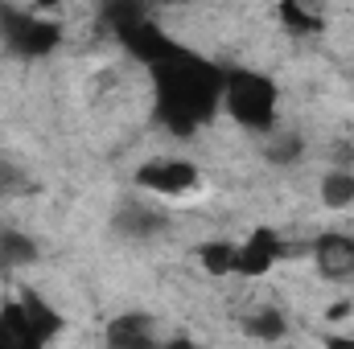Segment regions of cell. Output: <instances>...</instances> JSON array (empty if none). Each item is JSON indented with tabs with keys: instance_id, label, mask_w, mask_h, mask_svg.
<instances>
[{
	"instance_id": "3957f363",
	"label": "cell",
	"mask_w": 354,
	"mask_h": 349,
	"mask_svg": "<svg viewBox=\"0 0 354 349\" xmlns=\"http://www.w3.org/2000/svg\"><path fill=\"white\" fill-rule=\"evenodd\" d=\"M136 185L157 197H189L202 189V173H198V165H189L181 157H153L136 169Z\"/></svg>"
},
{
	"instance_id": "5b68a950",
	"label": "cell",
	"mask_w": 354,
	"mask_h": 349,
	"mask_svg": "<svg viewBox=\"0 0 354 349\" xmlns=\"http://www.w3.org/2000/svg\"><path fill=\"white\" fill-rule=\"evenodd\" d=\"M111 230L120 239H128V243H153V239H161L169 230V218L149 201H124L111 214Z\"/></svg>"
},
{
	"instance_id": "6da1fadb",
	"label": "cell",
	"mask_w": 354,
	"mask_h": 349,
	"mask_svg": "<svg viewBox=\"0 0 354 349\" xmlns=\"http://www.w3.org/2000/svg\"><path fill=\"white\" fill-rule=\"evenodd\" d=\"M157 99H161V115L177 132H189L206 123L223 103V74L185 54H174L165 66H157Z\"/></svg>"
},
{
	"instance_id": "9a60e30c",
	"label": "cell",
	"mask_w": 354,
	"mask_h": 349,
	"mask_svg": "<svg viewBox=\"0 0 354 349\" xmlns=\"http://www.w3.org/2000/svg\"><path fill=\"white\" fill-rule=\"evenodd\" d=\"M33 185H29V177L21 173L17 165H8V161H0V197H8V193H29Z\"/></svg>"
},
{
	"instance_id": "4fadbf2b",
	"label": "cell",
	"mask_w": 354,
	"mask_h": 349,
	"mask_svg": "<svg viewBox=\"0 0 354 349\" xmlns=\"http://www.w3.org/2000/svg\"><path fill=\"white\" fill-rule=\"evenodd\" d=\"M301 152H305V140H301L297 132L280 128V123L264 136V161L268 165H280V169H284V165H297Z\"/></svg>"
},
{
	"instance_id": "ba28073f",
	"label": "cell",
	"mask_w": 354,
	"mask_h": 349,
	"mask_svg": "<svg viewBox=\"0 0 354 349\" xmlns=\"http://www.w3.org/2000/svg\"><path fill=\"white\" fill-rule=\"evenodd\" d=\"M41 263V243L21 226H0V271H25Z\"/></svg>"
},
{
	"instance_id": "7c38bea8",
	"label": "cell",
	"mask_w": 354,
	"mask_h": 349,
	"mask_svg": "<svg viewBox=\"0 0 354 349\" xmlns=\"http://www.w3.org/2000/svg\"><path fill=\"white\" fill-rule=\"evenodd\" d=\"M243 333H248V337H256V341L276 346V341H288L292 325H288V317H284L280 308H260V312H252V317L243 321Z\"/></svg>"
},
{
	"instance_id": "30bf717a",
	"label": "cell",
	"mask_w": 354,
	"mask_h": 349,
	"mask_svg": "<svg viewBox=\"0 0 354 349\" xmlns=\"http://www.w3.org/2000/svg\"><path fill=\"white\" fill-rule=\"evenodd\" d=\"M317 197H322V206L326 210H334V214H342V210H351L354 206V169H326L322 173V185H317Z\"/></svg>"
},
{
	"instance_id": "2e32d148",
	"label": "cell",
	"mask_w": 354,
	"mask_h": 349,
	"mask_svg": "<svg viewBox=\"0 0 354 349\" xmlns=\"http://www.w3.org/2000/svg\"><path fill=\"white\" fill-rule=\"evenodd\" d=\"M346 317H351V304H346V300H342V304H334V308H330V321H346Z\"/></svg>"
},
{
	"instance_id": "e0dca14e",
	"label": "cell",
	"mask_w": 354,
	"mask_h": 349,
	"mask_svg": "<svg viewBox=\"0 0 354 349\" xmlns=\"http://www.w3.org/2000/svg\"><path fill=\"white\" fill-rule=\"evenodd\" d=\"M153 4H161V8H177V4H189V0H153Z\"/></svg>"
},
{
	"instance_id": "d6986e66",
	"label": "cell",
	"mask_w": 354,
	"mask_h": 349,
	"mask_svg": "<svg viewBox=\"0 0 354 349\" xmlns=\"http://www.w3.org/2000/svg\"><path fill=\"white\" fill-rule=\"evenodd\" d=\"M0 201H4V197H0Z\"/></svg>"
},
{
	"instance_id": "8fae6325",
	"label": "cell",
	"mask_w": 354,
	"mask_h": 349,
	"mask_svg": "<svg viewBox=\"0 0 354 349\" xmlns=\"http://www.w3.org/2000/svg\"><path fill=\"white\" fill-rule=\"evenodd\" d=\"M21 300H25V312H29V321H33V333H37V341L46 346V341H54L58 333H62V317H58V308L50 304V300H41L37 292H21Z\"/></svg>"
},
{
	"instance_id": "277c9868",
	"label": "cell",
	"mask_w": 354,
	"mask_h": 349,
	"mask_svg": "<svg viewBox=\"0 0 354 349\" xmlns=\"http://www.w3.org/2000/svg\"><path fill=\"white\" fill-rule=\"evenodd\" d=\"M276 263H280V235L272 226H252L235 243V275L243 279H260Z\"/></svg>"
},
{
	"instance_id": "8992f818",
	"label": "cell",
	"mask_w": 354,
	"mask_h": 349,
	"mask_svg": "<svg viewBox=\"0 0 354 349\" xmlns=\"http://www.w3.org/2000/svg\"><path fill=\"white\" fill-rule=\"evenodd\" d=\"M313 267H317L322 279H334V283L354 279V235H346V230L317 235V243H313Z\"/></svg>"
},
{
	"instance_id": "9c48e42d",
	"label": "cell",
	"mask_w": 354,
	"mask_h": 349,
	"mask_svg": "<svg viewBox=\"0 0 354 349\" xmlns=\"http://www.w3.org/2000/svg\"><path fill=\"white\" fill-rule=\"evenodd\" d=\"M25 346H41L33 333V321L25 312V300L12 296L0 304V349H25Z\"/></svg>"
},
{
	"instance_id": "ac0fdd59",
	"label": "cell",
	"mask_w": 354,
	"mask_h": 349,
	"mask_svg": "<svg viewBox=\"0 0 354 349\" xmlns=\"http://www.w3.org/2000/svg\"><path fill=\"white\" fill-rule=\"evenodd\" d=\"M33 4H41V8H58V4H66V0H33Z\"/></svg>"
},
{
	"instance_id": "7a4b0ae2",
	"label": "cell",
	"mask_w": 354,
	"mask_h": 349,
	"mask_svg": "<svg viewBox=\"0 0 354 349\" xmlns=\"http://www.w3.org/2000/svg\"><path fill=\"white\" fill-rule=\"evenodd\" d=\"M243 132L268 136L280 119V90L264 70H231L223 74V103H218Z\"/></svg>"
},
{
	"instance_id": "52a82bcc",
	"label": "cell",
	"mask_w": 354,
	"mask_h": 349,
	"mask_svg": "<svg viewBox=\"0 0 354 349\" xmlns=\"http://www.w3.org/2000/svg\"><path fill=\"white\" fill-rule=\"evenodd\" d=\"M103 341L115 349H140L157 341V317L153 312H120L107 321L103 329Z\"/></svg>"
},
{
	"instance_id": "5bb4252c",
	"label": "cell",
	"mask_w": 354,
	"mask_h": 349,
	"mask_svg": "<svg viewBox=\"0 0 354 349\" xmlns=\"http://www.w3.org/2000/svg\"><path fill=\"white\" fill-rule=\"evenodd\" d=\"M198 263L206 275H235V243L231 239H206L198 247Z\"/></svg>"
}]
</instances>
